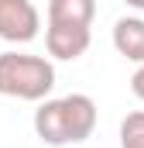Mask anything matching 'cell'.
Wrapping results in <instances>:
<instances>
[{
	"label": "cell",
	"instance_id": "6da1fadb",
	"mask_svg": "<svg viewBox=\"0 0 144 148\" xmlns=\"http://www.w3.org/2000/svg\"><path fill=\"white\" fill-rule=\"evenodd\" d=\"M96 131V103L86 93H69L58 100H45L35 110V134L52 148L79 145Z\"/></svg>",
	"mask_w": 144,
	"mask_h": 148
},
{
	"label": "cell",
	"instance_id": "7a4b0ae2",
	"mask_svg": "<svg viewBox=\"0 0 144 148\" xmlns=\"http://www.w3.org/2000/svg\"><path fill=\"white\" fill-rule=\"evenodd\" d=\"M55 86V66L41 55L3 52L0 55V93L14 100H45Z\"/></svg>",
	"mask_w": 144,
	"mask_h": 148
},
{
	"label": "cell",
	"instance_id": "3957f363",
	"mask_svg": "<svg viewBox=\"0 0 144 148\" xmlns=\"http://www.w3.org/2000/svg\"><path fill=\"white\" fill-rule=\"evenodd\" d=\"M41 14L31 0H0V38L10 45H28L38 38Z\"/></svg>",
	"mask_w": 144,
	"mask_h": 148
},
{
	"label": "cell",
	"instance_id": "277c9868",
	"mask_svg": "<svg viewBox=\"0 0 144 148\" xmlns=\"http://www.w3.org/2000/svg\"><path fill=\"white\" fill-rule=\"evenodd\" d=\"M89 41H93V35L82 24H48L45 28L48 55L52 59H62V62H75L79 55H86Z\"/></svg>",
	"mask_w": 144,
	"mask_h": 148
},
{
	"label": "cell",
	"instance_id": "5b68a950",
	"mask_svg": "<svg viewBox=\"0 0 144 148\" xmlns=\"http://www.w3.org/2000/svg\"><path fill=\"white\" fill-rule=\"evenodd\" d=\"M113 48L137 66L144 62V21L141 17H120L113 24Z\"/></svg>",
	"mask_w": 144,
	"mask_h": 148
},
{
	"label": "cell",
	"instance_id": "8992f818",
	"mask_svg": "<svg viewBox=\"0 0 144 148\" xmlns=\"http://www.w3.org/2000/svg\"><path fill=\"white\" fill-rule=\"evenodd\" d=\"M96 17V0H48V24H82Z\"/></svg>",
	"mask_w": 144,
	"mask_h": 148
},
{
	"label": "cell",
	"instance_id": "52a82bcc",
	"mask_svg": "<svg viewBox=\"0 0 144 148\" xmlns=\"http://www.w3.org/2000/svg\"><path fill=\"white\" fill-rule=\"evenodd\" d=\"M120 148H144V110H134L120 121Z\"/></svg>",
	"mask_w": 144,
	"mask_h": 148
},
{
	"label": "cell",
	"instance_id": "ba28073f",
	"mask_svg": "<svg viewBox=\"0 0 144 148\" xmlns=\"http://www.w3.org/2000/svg\"><path fill=\"white\" fill-rule=\"evenodd\" d=\"M130 90H134L137 100H144V62L134 69V76H130Z\"/></svg>",
	"mask_w": 144,
	"mask_h": 148
},
{
	"label": "cell",
	"instance_id": "9c48e42d",
	"mask_svg": "<svg viewBox=\"0 0 144 148\" xmlns=\"http://www.w3.org/2000/svg\"><path fill=\"white\" fill-rule=\"evenodd\" d=\"M127 7H134V10H144V0H124Z\"/></svg>",
	"mask_w": 144,
	"mask_h": 148
}]
</instances>
